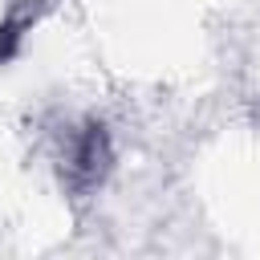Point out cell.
I'll use <instances>...</instances> for the list:
<instances>
[{
    "mask_svg": "<svg viewBox=\"0 0 260 260\" xmlns=\"http://www.w3.org/2000/svg\"><path fill=\"white\" fill-rule=\"evenodd\" d=\"M110 167V138L102 126H89L77 142H73V154H69V175L77 187H93Z\"/></svg>",
    "mask_w": 260,
    "mask_h": 260,
    "instance_id": "1",
    "label": "cell"
}]
</instances>
